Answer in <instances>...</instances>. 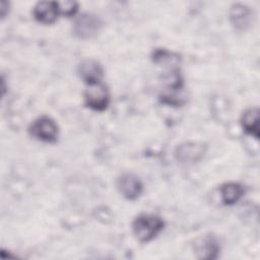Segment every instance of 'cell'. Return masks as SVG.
I'll return each instance as SVG.
<instances>
[{"label":"cell","mask_w":260,"mask_h":260,"mask_svg":"<svg viewBox=\"0 0 260 260\" xmlns=\"http://www.w3.org/2000/svg\"><path fill=\"white\" fill-rule=\"evenodd\" d=\"M165 222L161 217L154 214H140L132 224L133 234L142 243L153 240L164 229Z\"/></svg>","instance_id":"6da1fadb"},{"label":"cell","mask_w":260,"mask_h":260,"mask_svg":"<svg viewBox=\"0 0 260 260\" xmlns=\"http://www.w3.org/2000/svg\"><path fill=\"white\" fill-rule=\"evenodd\" d=\"M86 85L84 91L85 105L93 111L102 112L106 110L110 104V93L106 84L100 81Z\"/></svg>","instance_id":"7a4b0ae2"},{"label":"cell","mask_w":260,"mask_h":260,"mask_svg":"<svg viewBox=\"0 0 260 260\" xmlns=\"http://www.w3.org/2000/svg\"><path fill=\"white\" fill-rule=\"evenodd\" d=\"M28 132L32 137L40 141L53 143L58 137V126L53 119L43 116L31 123Z\"/></svg>","instance_id":"3957f363"},{"label":"cell","mask_w":260,"mask_h":260,"mask_svg":"<svg viewBox=\"0 0 260 260\" xmlns=\"http://www.w3.org/2000/svg\"><path fill=\"white\" fill-rule=\"evenodd\" d=\"M102 27L101 19L92 14L80 15L73 25L74 34L80 39H90L94 37Z\"/></svg>","instance_id":"277c9868"},{"label":"cell","mask_w":260,"mask_h":260,"mask_svg":"<svg viewBox=\"0 0 260 260\" xmlns=\"http://www.w3.org/2000/svg\"><path fill=\"white\" fill-rule=\"evenodd\" d=\"M117 187L120 193L129 200L138 198L142 192V183L138 177L133 174H123L117 181Z\"/></svg>","instance_id":"5b68a950"},{"label":"cell","mask_w":260,"mask_h":260,"mask_svg":"<svg viewBox=\"0 0 260 260\" xmlns=\"http://www.w3.org/2000/svg\"><path fill=\"white\" fill-rule=\"evenodd\" d=\"M36 20L44 24L55 22L60 13L59 3L55 1H41L36 4L32 10Z\"/></svg>","instance_id":"8992f818"},{"label":"cell","mask_w":260,"mask_h":260,"mask_svg":"<svg viewBox=\"0 0 260 260\" xmlns=\"http://www.w3.org/2000/svg\"><path fill=\"white\" fill-rule=\"evenodd\" d=\"M78 72L86 84L102 81L104 75V70L101 64L92 59H86L82 61L78 67Z\"/></svg>","instance_id":"52a82bcc"},{"label":"cell","mask_w":260,"mask_h":260,"mask_svg":"<svg viewBox=\"0 0 260 260\" xmlns=\"http://www.w3.org/2000/svg\"><path fill=\"white\" fill-rule=\"evenodd\" d=\"M230 18L233 25L240 30L246 29L252 19L251 10L244 4H234L230 10Z\"/></svg>","instance_id":"ba28073f"},{"label":"cell","mask_w":260,"mask_h":260,"mask_svg":"<svg viewBox=\"0 0 260 260\" xmlns=\"http://www.w3.org/2000/svg\"><path fill=\"white\" fill-rule=\"evenodd\" d=\"M242 127L246 133L259 138V111L257 108H251L244 112L241 119Z\"/></svg>","instance_id":"9c48e42d"},{"label":"cell","mask_w":260,"mask_h":260,"mask_svg":"<svg viewBox=\"0 0 260 260\" xmlns=\"http://www.w3.org/2000/svg\"><path fill=\"white\" fill-rule=\"evenodd\" d=\"M221 200L225 205H233L237 203L244 194V188L239 183H225L220 189Z\"/></svg>","instance_id":"30bf717a"},{"label":"cell","mask_w":260,"mask_h":260,"mask_svg":"<svg viewBox=\"0 0 260 260\" xmlns=\"http://www.w3.org/2000/svg\"><path fill=\"white\" fill-rule=\"evenodd\" d=\"M218 252V246L214 239L206 238L198 247V253L201 258H214Z\"/></svg>","instance_id":"8fae6325"},{"label":"cell","mask_w":260,"mask_h":260,"mask_svg":"<svg viewBox=\"0 0 260 260\" xmlns=\"http://www.w3.org/2000/svg\"><path fill=\"white\" fill-rule=\"evenodd\" d=\"M153 61L162 65H176L179 61V57L166 50H156L153 53Z\"/></svg>","instance_id":"7c38bea8"},{"label":"cell","mask_w":260,"mask_h":260,"mask_svg":"<svg viewBox=\"0 0 260 260\" xmlns=\"http://www.w3.org/2000/svg\"><path fill=\"white\" fill-rule=\"evenodd\" d=\"M60 13L65 16H72L77 11V3L72 1H65V2H58Z\"/></svg>","instance_id":"4fadbf2b"}]
</instances>
